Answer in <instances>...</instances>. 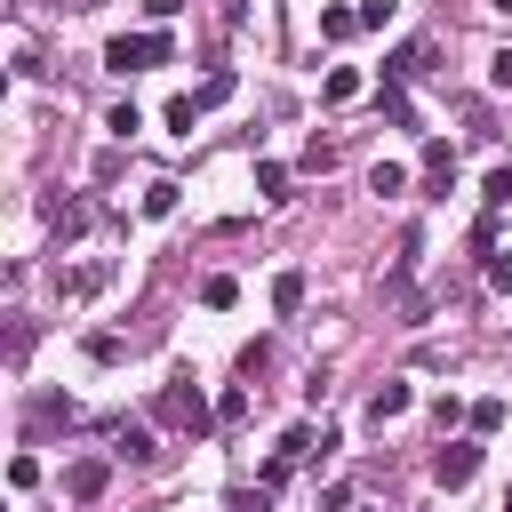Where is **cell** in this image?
<instances>
[{
	"label": "cell",
	"instance_id": "cell-25",
	"mask_svg": "<svg viewBox=\"0 0 512 512\" xmlns=\"http://www.w3.org/2000/svg\"><path fill=\"white\" fill-rule=\"evenodd\" d=\"M392 16H400V0H360V24H368V32H384Z\"/></svg>",
	"mask_w": 512,
	"mask_h": 512
},
{
	"label": "cell",
	"instance_id": "cell-13",
	"mask_svg": "<svg viewBox=\"0 0 512 512\" xmlns=\"http://www.w3.org/2000/svg\"><path fill=\"white\" fill-rule=\"evenodd\" d=\"M160 120H168V136H192V128H200V96H168Z\"/></svg>",
	"mask_w": 512,
	"mask_h": 512
},
{
	"label": "cell",
	"instance_id": "cell-10",
	"mask_svg": "<svg viewBox=\"0 0 512 512\" xmlns=\"http://www.w3.org/2000/svg\"><path fill=\"white\" fill-rule=\"evenodd\" d=\"M200 304H208V312H232V304H240V280H232V272H208V280H200Z\"/></svg>",
	"mask_w": 512,
	"mask_h": 512
},
{
	"label": "cell",
	"instance_id": "cell-12",
	"mask_svg": "<svg viewBox=\"0 0 512 512\" xmlns=\"http://www.w3.org/2000/svg\"><path fill=\"white\" fill-rule=\"evenodd\" d=\"M352 96H360V72H352V64H336V72L320 80V104H352Z\"/></svg>",
	"mask_w": 512,
	"mask_h": 512
},
{
	"label": "cell",
	"instance_id": "cell-14",
	"mask_svg": "<svg viewBox=\"0 0 512 512\" xmlns=\"http://www.w3.org/2000/svg\"><path fill=\"white\" fill-rule=\"evenodd\" d=\"M368 192H384V200L408 192V168H400V160H376V168H368Z\"/></svg>",
	"mask_w": 512,
	"mask_h": 512
},
{
	"label": "cell",
	"instance_id": "cell-5",
	"mask_svg": "<svg viewBox=\"0 0 512 512\" xmlns=\"http://www.w3.org/2000/svg\"><path fill=\"white\" fill-rule=\"evenodd\" d=\"M104 488H112V464H104V456H72V464H64V496H72V504H96Z\"/></svg>",
	"mask_w": 512,
	"mask_h": 512
},
{
	"label": "cell",
	"instance_id": "cell-8",
	"mask_svg": "<svg viewBox=\"0 0 512 512\" xmlns=\"http://www.w3.org/2000/svg\"><path fill=\"white\" fill-rule=\"evenodd\" d=\"M352 32H368V24H360V8L328 0V8H320V40H352Z\"/></svg>",
	"mask_w": 512,
	"mask_h": 512
},
{
	"label": "cell",
	"instance_id": "cell-16",
	"mask_svg": "<svg viewBox=\"0 0 512 512\" xmlns=\"http://www.w3.org/2000/svg\"><path fill=\"white\" fill-rule=\"evenodd\" d=\"M256 192H264V200H288V168H280V160H256Z\"/></svg>",
	"mask_w": 512,
	"mask_h": 512
},
{
	"label": "cell",
	"instance_id": "cell-3",
	"mask_svg": "<svg viewBox=\"0 0 512 512\" xmlns=\"http://www.w3.org/2000/svg\"><path fill=\"white\" fill-rule=\"evenodd\" d=\"M112 272H120V264H104V256H96V264H56V296H64V304H80V296L112 288Z\"/></svg>",
	"mask_w": 512,
	"mask_h": 512
},
{
	"label": "cell",
	"instance_id": "cell-18",
	"mask_svg": "<svg viewBox=\"0 0 512 512\" xmlns=\"http://www.w3.org/2000/svg\"><path fill=\"white\" fill-rule=\"evenodd\" d=\"M464 424H472V432H504V400H472Z\"/></svg>",
	"mask_w": 512,
	"mask_h": 512
},
{
	"label": "cell",
	"instance_id": "cell-27",
	"mask_svg": "<svg viewBox=\"0 0 512 512\" xmlns=\"http://www.w3.org/2000/svg\"><path fill=\"white\" fill-rule=\"evenodd\" d=\"M32 424H72V400H32Z\"/></svg>",
	"mask_w": 512,
	"mask_h": 512
},
{
	"label": "cell",
	"instance_id": "cell-21",
	"mask_svg": "<svg viewBox=\"0 0 512 512\" xmlns=\"http://www.w3.org/2000/svg\"><path fill=\"white\" fill-rule=\"evenodd\" d=\"M480 200L504 208V200H512V168H488V176H480Z\"/></svg>",
	"mask_w": 512,
	"mask_h": 512
},
{
	"label": "cell",
	"instance_id": "cell-15",
	"mask_svg": "<svg viewBox=\"0 0 512 512\" xmlns=\"http://www.w3.org/2000/svg\"><path fill=\"white\" fill-rule=\"evenodd\" d=\"M456 176V152L448 144H424V184H448Z\"/></svg>",
	"mask_w": 512,
	"mask_h": 512
},
{
	"label": "cell",
	"instance_id": "cell-29",
	"mask_svg": "<svg viewBox=\"0 0 512 512\" xmlns=\"http://www.w3.org/2000/svg\"><path fill=\"white\" fill-rule=\"evenodd\" d=\"M488 80H496V88H512V48H496V56H488Z\"/></svg>",
	"mask_w": 512,
	"mask_h": 512
},
{
	"label": "cell",
	"instance_id": "cell-26",
	"mask_svg": "<svg viewBox=\"0 0 512 512\" xmlns=\"http://www.w3.org/2000/svg\"><path fill=\"white\" fill-rule=\"evenodd\" d=\"M384 120H400V128H416V104H408L400 88H384Z\"/></svg>",
	"mask_w": 512,
	"mask_h": 512
},
{
	"label": "cell",
	"instance_id": "cell-11",
	"mask_svg": "<svg viewBox=\"0 0 512 512\" xmlns=\"http://www.w3.org/2000/svg\"><path fill=\"white\" fill-rule=\"evenodd\" d=\"M424 56H432L424 40H408V48H392V64H384V80H416V72H424Z\"/></svg>",
	"mask_w": 512,
	"mask_h": 512
},
{
	"label": "cell",
	"instance_id": "cell-19",
	"mask_svg": "<svg viewBox=\"0 0 512 512\" xmlns=\"http://www.w3.org/2000/svg\"><path fill=\"white\" fill-rule=\"evenodd\" d=\"M104 128H112V136H120V144H128V136H136V128H144V112H136V104H112V112H104Z\"/></svg>",
	"mask_w": 512,
	"mask_h": 512
},
{
	"label": "cell",
	"instance_id": "cell-7",
	"mask_svg": "<svg viewBox=\"0 0 512 512\" xmlns=\"http://www.w3.org/2000/svg\"><path fill=\"white\" fill-rule=\"evenodd\" d=\"M112 456L120 464H152V424H120L112 432Z\"/></svg>",
	"mask_w": 512,
	"mask_h": 512
},
{
	"label": "cell",
	"instance_id": "cell-20",
	"mask_svg": "<svg viewBox=\"0 0 512 512\" xmlns=\"http://www.w3.org/2000/svg\"><path fill=\"white\" fill-rule=\"evenodd\" d=\"M280 456L304 464V456H312V424H288V432H280Z\"/></svg>",
	"mask_w": 512,
	"mask_h": 512
},
{
	"label": "cell",
	"instance_id": "cell-9",
	"mask_svg": "<svg viewBox=\"0 0 512 512\" xmlns=\"http://www.w3.org/2000/svg\"><path fill=\"white\" fill-rule=\"evenodd\" d=\"M176 200H184V184H176V176H152V184H144V216H152V224H160V216H176Z\"/></svg>",
	"mask_w": 512,
	"mask_h": 512
},
{
	"label": "cell",
	"instance_id": "cell-23",
	"mask_svg": "<svg viewBox=\"0 0 512 512\" xmlns=\"http://www.w3.org/2000/svg\"><path fill=\"white\" fill-rule=\"evenodd\" d=\"M192 96H200V112H208V104H224V96H232V72H208Z\"/></svg>",
	"mask_w": 512,
	"mask_h": 512
},
{
	"label": "cell",
	"instance_id": "cell-17",
	"mask_svg": "<svg viewBox=\"0 0 512 512\" xmlns=\"http://www.w3.org/2000/svg\"><path fill=\"white\" fill-rule=\"evenodd\" d=\"M296 304H304V272H280L272 280V312H296Z\"/></svg>",
	"mask_w": 512,
	"mask_h": 512
},
{
	"label": "cell",
	"instance_id": "cell-1",
	"mask_svg": "<svg viewBox=\"0 0 512 512\" xmlns=\"http://www.w3.org/2000/svg\"><path fill=\"white\" fill-rule=\"evenodd\" d=\"M152 416H160V424H176V432H192V440H200V432H216V408L200 400V384H192V376H168V384H160V400H152Z\"/></svg>",
	"mask_w": 512,
	"mask_h": 512
},
{
	"label": "cell",
	"instance_id": "cell-30",
	"mask_svg": "<svg viewBox=\"0 0 512 512\" xmlns=\"http://www.w3.org/2000/svg\"><path fill=\"white\" fill-rule=\"evenodd\" d=\"M176 8H184V0H144V16H152V24H168Z\"/></svg>",
	"mask_w": 512,
	"mask_h": 512
},
{
	"label": "cell",
	"instance_id": "cell-4",
	"mask_svg": "<svg viewBox=\"0 0 512 512\" xmlns=\"http://www.w3.org/2000/svg\"><path fill=\"white\" fill-rule=\"evenodd\" d=\"M480 472V440H440V456H432V480L440 488H464Z\"/></svg>",
	"mask_w": 512,
	"mask_h": 512
},
{
	"label": "cell",
	"instance_id": "cell-6",
	"mask_svg": "<svg viewBox=\"0 0 512 512\" xmlns=\"http://www.w3.org/2000/svg\"><path fill=\"white\" fill-rule=\"evenodd\" d=\"M408 400H416V392H408L400 376H384V384L368 392V432H384V424H400V416H408Z\"/></svg>",
	"mask_w": 512,
	"mask_h": 512
},
{
	"label": "cell",
	"instance_id": "cell-28",
	"mask_svg": "<svg viewBox=\"0 0 512 512\" xmlns=\"http://www.w3.org/2000/svg\"><path fill=\"white\" fill-rule=\"evenodd\" d=\"M216 24H224V32H240V24H248V0H224V8H216Z\"/></svg>",
	"mask_w": 512,
	"mask_h": 512
},
{
	"label": "cell",
	"instance_id": "cell-2",
	"mask_svg": "<svg viewBox=\"0 0 512 512\" xmlns=\"http://www.w3.org/2000/svg\"><path fill=\"white\" fill-rule=\"evenodd\" d=\"M176 40L168 32H112L104 40V72H144V64H168Z\"/></svg>",
	"mask_w": 512,
	"mask_h": 512
},
{
	"label": "cell",
	"instance_id": "cell-31",
	"mask_svg": "<svg viewBox=\"0 0 512 512\" xmlns=\"http://www.w3.org/2000/svg\"><path fill=\"white\" fill-rule=\"evenodd\" d=\"M488 8H496V16H512V0H488Z\"/></svg>",
	"mask_w": 512,
	"mask_h": 512
},
{
	"label": "cell",
	"instance_id": "cell-24",
	"mask_svg": "<svg viewBox=\"0 0 512 512\" xmlns=\"http://www.w3.org/2000/svg\"><path fill=\"white\" fill-rule=\"evenodd\" d=\"M240 416H248V392H240V384H224V400H216V424H240Z\"/></svg>",
	"mask_w": 512,
	"mask_h": 512
},
{
	"label": "cell",
	"instance_id": "cell-22",
	"mask_svg": "<svg viewBox=\"0 0 512 512\" xmlns=\"http://www.w3.org/2000/svg\"><path fill=\"white\" fill-rule=\"evenodd\" d=\"M488 288L512 296V248H488Z\"/></svg>",
	"mask_w": 512,
	"mask_h": 512
}]
</instances>
